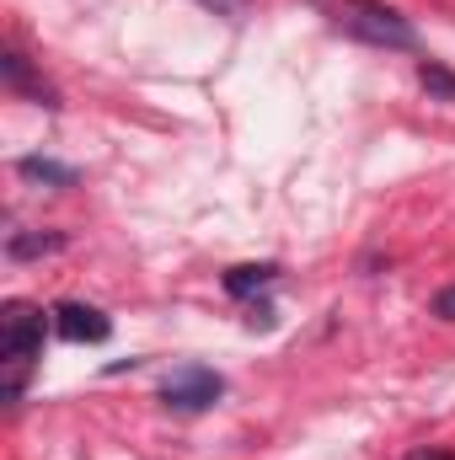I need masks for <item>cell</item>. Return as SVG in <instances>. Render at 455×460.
<instances>
[{
	"mask_svg": "<svg viewBox=\"0 0 455 460\" xmlns=\"http://www.w3.org/2000/svg\"><path fill=\"white\" fill-rule=\"evenodd\" d=\"M402 460H455L451 450H413V456H402Z\"/></svg>",
	"mask_w": 455,
	"mask_h": 460,
	"instance_id": "4fadbf2b",
	"label": "cell"
},
{
	"mask_svg": "<svg viewBox=\"0 0 455 460\" xmlns=\"http://www.w3.org/2000/svg\"><path fill=\"white\" fill-rule=\"evenodd\" d=\"M220 396H226V380L204 364H183L161 380V407H172V412H210Z\"/></svg>",
	"mask_w": 455,
	"mask_h": 460,
	"instance_id": "7a4b0ae2",
	"label": "cell"
},
{
	"mask_svg": "<svg viewBox=\"0 0 455 460\" xmlns=\"http://www.w3.org/2000/svg\"><path fill=\"white\" fill-rule=\"evenodd\" d=\"M38 353H43V311L27 300H11L0 316V358L11 369H27Z\"/></svg>",
	"mask_w": 455,
	"mask_h": 460,
	"instance_id": "3957f363",
	"label": "cell"
},
{
	"mask_svg": "<svg viewBox=\"0 0 455 460\" xmlns=\"http://www.w3.org/2000/svg\"><path fill=\"white\" fill-rule=\"evenodd\" d=\"M59 246H65V235H59V230H49V235L38 230V235H11V241H5V257H11V262H27V257L59 252Z\"/></svg>",
	"mask_w": 455,
	"mask_h": 460,
	"instance_id": "ba28073f",
	"label": "cell"
},
{
	"mask_svg": "<svg viewBox=\"0 0 455 460\" xmlns=\"http://www.w3.org/2000/svg\"><path fill=\"white\" fill-rule=\"evenodd\" d=\"M0 75H5V86H11V92L32 97V102H43V108H59V102H54V92L43 86V75H32V65H27L16 49H5V54H0Z\"/></svg>",
	"mask_w": 455,
	"mask_h": 460,
	"instance_id": "5b68a950",
	"label": "cell"
},
{
	"mask_svg": "<svg viewBox=\"0 0 455 460\" xmlns=\"http://www.w3.org/2000/svg\"><path fill=\"white\" fill-rule=\"evenodd\" d=\"M246 327H263V332H268V327H273V305H252V316H246Z\"/></svg>",
	"mask_w": 455,
	"mask_h": 460,
	"instance_id": "7c38bea8",
	"label": "cell"
},
{
	"mask_svg": "<svg viewBox=\"0 0 455 460\" xmlns=\"http://www.w3.org/2000/svg\"><path fill=\"white\" fill-rule=\"evenodd\" d=\"M199 5H210L215 16H230V22H236V16H246V5H252V0H199Z\"/></svg>",
	"mask_w": 455,
	"mask_h": 460,
	"instance_id": "30bf717a",
	"label": "cell"
},
{
	"mask_svg": "<svg viewBox=\"0 0 455 460\" xmlns=\"http://www.w3.org/2000/svg\"><path fill=\"white\" fill-rule=\"evenodd\" d=\"M418 86H424L434 102H455V70L440 65V59H424V65H418Z\"/></svg>",
	"mask_w": 455,
	"mask_h": 460,
	"instance_id": "9c48e42d",
	"label": "cell"
},
{
	"mask_svg": "<svg viewBox=\"0 0 455 460\" xmlns=\"http://www.w3.org/2000/svg\"><path fill=\"white\" fill-rule=\"evenodd\" d=\"M54 327H59V338H70V343H108V338H113V322H108L97 305H81V300L54 305Z\"/></svg>",
	"mask_w": 455,
	"mask_h": 460,
	"instance_id": "277c9868",
	"label": "cell"
},
{
	"mask_svg": "<svg viewBox=\"0 0 455 460\" xmlns=\"http://www.w3.org/2000/svg\"><path fill=\"white\" fill-rule=\"evenodd\" d=\"M338 27L370 49H418V27L386 0H338Z\"/></svg>",
	"mask_w": 455,
	"mask_h": 460,
	"instance_id": "6da1fadb",
	"label": "cell"
},
{
	"mask_svg": "<svg viewBox=\"0 0 455 460\" xmlns=\"http://www.w3.org/2000/svg\"><path fill=\"white\" fill-rule=\"evenodd\" d=\"M434 316H440V322H455V284L434 295Z\"/></svg>",
	"mask_w": 455,
	"mask_h": 460,
	"instance_id": "8fae6325",
	"label": "cell"
},
{
	"mask_svg": "<svg viewBox=\"0 0 455 460\" xmlns=\"http://www.w3.org/2000/svg\"><path fill=\"white\" fill-rule=\"evenodd\" d=\"M16 172H22L27 182H43V188H76V166L49 161V155H22V161H16Z\"/></svg>",
	"mask_w": 455,
	"mask_h": 460,
	"instance_id": "52a82bcc",
	"label": "cell"
},
{
	"mask_svg": "<svg viewBox=\"0 0 455 460\" xmlns=\"http://www.w3.org/2000/svg\"><path fill=\"white\" fill-rule=\"evenodd\" d=\"M273 279H279V262H241V268H230V273H226V295L246 300V295L268 289Z\"/></svg>",
	"mask_w": 455,
	"mask_h": 460,
	"instance_id": "8992f818",
	"label": "cell"
}]
</instances>
